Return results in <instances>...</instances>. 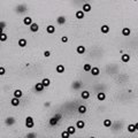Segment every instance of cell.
I'll list each match as a JSON object with an SVG mask.
<instances>
[{
  "label": "cell",
  "instance_id": "6da1fadb",
  "mask_svg": "<svg viewBox=\"0 0 138 138\" xmlns=\"http://www.w3.org/2000/svg\"><path fill=\"white\" fill-rule=\"evenodd\" d=\"M26 127L28 129H32L35 127V121H33V118L31 115H28L26 118Z\"/></svg>",
  "mask_w": 138,
  "mask_h": 138
},
{
  "label": "cell",
  "instance_id": "7a4b0ae2",
  "mask_svg": "<svg viewBox=\"0 0 138 138\" xmlns=\"http://www.w3.org/2000/svg\"><path fill=\"white\" fill-rule=\"evenodd\" d=\"M29 29H30V31L31 32H38V30H39V26H38V23H31L30 26H29Z\"/></svg>",
  "mask_w": 138,
  "mask_h": 138
},
{
  "label": "cell",
  "instance_id": "3957f363",
  "mask_svg": "<svg viewBox=\"0 0 138 138\" xmlns=\"http://www.w3.org/2000/svg\"><path fill=\"white\" fill-rule=\"evenodd\" d=\"M82 10H83L85 14L86 13H90V12L92 10V6L90 5V4H87V2H86V4H84V5L82 6Z\"/></svg>",
  "mask_w": 138,
  "mask_h": 138
},
{
  "label": "cell",
  "instance_id": "277c9868",
  "mask_svg": "<svg viewBox=\"0 0 138 138\" xmlns=\"http://www.w3.org/2000/svg\"><path fill=\"white\" fill-rule=\"evenodd\" d=\"M66 21H67V19H66V16H58L56 17V23L59 24V26H63L65 23H66Z\"/></svg>",
  "mask_w": 138,
  "mask_h": 138
},
{
  "label": "cell",
  "instance_id": "5b68a950",
  "mask_svg": "<svg viewBox=\"0 0 138 138\" xmlns=\"http://www.w3.org/2000/svg\"><path fill=\"white\" fill-rule=\"evenodd\" d=\"M100 32L102 33V35H107V33L109 32V26H107V24H102V26H100Z\"/></svg>",
  "mask_w": 138,
  "mask_h": 138
},
{
  "label": "cell",
  "instance_id": "8992f818",
  "mask_svg": "<svg viewBox=\"0 0 138 138\" xmlns=\"http://www.w3.org/2000/svg\"><path fill=\"white\" fill-rule=\"evenodd\" d=\"M44 89H45V86L41 84V82H39V83H36V84H35V90H36L37 92L44 91Z\"/></svg>",
  "mask_w": 138,
  "mask_h": 138
},
{
  "label": "cell",
  "instance_id": "52a82bcc",
  "mask_svg": "<svg viewBox=\"0 0 138 138\" xmlns=\"http://www.w3.org/2000/svg\"><path fill=\"white\" fill-rule=\"evenodd\" d=\"M81 98L84 99V100H87V99L90 98V92L87 91V90H83V91L81 92Z\"/></svg>",
  "mask_w": 138,
  "mask_h": 138
},
{
  "label": "cell",
  "instance_id": "ba28073f",
  "mask_svg": "<svg viewBox=\"0 0 138 138\" xmlns=\"http://www.w3.org/2000/svg\"><path fill=\"white\" fill-rule=\"evenodd\" d=\"M75 16H76L77 20H83V19L85 17V13H84L83 10H77L76 14H75Z\"/></svg>",
  "mask_w": 138,
  "mask_h": 138
},
{
  "label": "cell",
  "instance_id": "9c48e42d",
  "mask_svg": "<svg viewBox=\"0 0 138 138\" xmlns=\"http://www.w3.org/2000/svg\"><path fill=\"white\" fill-rule=\"evenodd\" d=\"M46 32L50 33V35H53V33L55 32V26H52V24H48V26H46Z\"/></svg>",
  "mask_w": 138,
  "mask_h": 138
},
{
  "label": "cell",
  "instance_id": "30bf717a",
  "mask_svg": "<svg viewBox=\"0 0 138 138\" xmlns=\"http://www.w3.org/2000/svg\"><path fill=\"white\" fill-rule=\"evenodd\" d=\"M90 72H91L92 76H98L99 74H100V69H99L98 67H92Z\"/></svg>",
  "mask_w": 138,
  "mask_h": 138
},
{
  "label": "cell",
  "instance_id": "8fae6325",
  "mask_svg": "<svg viewBox=\"0 0 138 138\" xmlns=\"http://www.w3.org/2000/svg\"><path fill=\"white\" fill-rule=\"evenodd\" d=\"M10 104H12V106H14V107H17V106L20 105V98L13 97V98L10 99Z\"/></svg>",
  "mask_w": 138,
  "mask_h": 138
},
{
  "label": "cell",
  "instance_id": "7c38bea8",
  "mask_svg": "<svg viewBox=\"0 0 138 138\" xmlns=\"http://www.w3.org/2000/svg\"><path fill=\"white\" fill-rule=\"evenodd\" d=\"M86 51L85 46L84 45H78L77 46V48H76V52H77V54H84Z\"/></svg>",
  "mask_w": 138,
  "mask_h": 138
},
{
  "label": "cell",
  "instance_id": "4fadbf2b",
  "mask_svg": "<svg viewBox=\"0 0 138 138\" xmlns=\"http://www.w3.org/2000/svg\"><path fill=\"white\" fill-rule=\"evenodd\" d=\"M121 60H122V62H129L130 61V55L128 54V53H122V56H121Z\"/></svg>",
  "mask_w": 138,
  "mask_h": 138
},
{
  "label": "cell",
  "instance_id": "5bb4252c",
  "mask_svg": "<svg viewBox=\"0 0 138 138\" xmlns=\"http://www.w3.org/2000/svg\"><path fill=\"white\" fill-rule=\"evenodd\" d=\"M31 23H32V19H31L30 16H26V17H23V24H24V26H29Z\"/></svg>",
  "mask_w": 138,
  "mask_h": 138
},
{
  "label": "cell",
  "instance_id": "9a60e30c",
  "mask_svg": "<svg viewBox=\"0 0 138 138\" xmlns=\"http://www.w3.org/2000/svg\"><path fill=\"white\" fill-rule=\"evenodd\" d=\"M97 100H99V101H104V100H106L105 92H99V93H97Z\"/></svg>",
  "mask_w": 138,
  "mask_h": 138
},
{
  "label": "cell",
  "instance_id": "2e32d148",
  "mask_svg": "<svg viewBox=\"0 0 138 138\" xmlns=\"http://www.w3.org/2000/svg\"><path fill=\"white\" fill-rule=\"evenodd\" d=\"M121 32H122V35H123L124 37H129V36L131 35V30H130V28H123Z\"/></svg>",
  "mask_w": 138,
  "mask_h": 138
},
{
  "label": "cell",
  "instance_id": "e0dca14e",
  "mask_svg": "<svg viewBox=\"0 0 138 138\" xmlns=\"http://www.w3.org/2000/svg\"><path fill=\"white\" fill-rule=\"evenodd\" d=\"M76 128H77V129H84V128H85V122H84L83 120H78V121L76 122Z\"/></svg>",
  "mask_w": 138,
  "mask_h": 138
},
{
  "label": "cell",
  "instance_id": "ac0fdd59",
  "mask_svg": "<svg viewBox=\"0 0 138 138\" xmlns=\"http://www.w3.org/2000/svg\"><path fill=\"white\" fill-rule=\"evenodd\" d=\"M15 123V118H13V116H9V118H7L6 120H5V124L7 125H12Z\"/></svg>",
  "mask_w": 138,
  "mask_h": 138
},
{
  "label": "cell",
  "instance_id": "d6986e66",
  "mask_svg": "<svg viewBox=\"0 0 138 138\" xmlns=\"http://www.w3.org/2000/svg\"><path fill=\"white\" fill-rule=\"evenodd\" d=\"M127 131L129 132V133H133V132H136V128H135V124H128L127 127Z\"/></svg>",
  "mask_w": 138,
  "mask_h": 138
},
{
  "label": "cell",
  "instance_id": "ffe728a7",
  "mask_svg": "<svg viewBox=\"0 0 138 138\" xmlns=\"http://www.w3.org/2000/svg\"><path fill=\"white\" fill-rule=\"evenodd\" d=\"M55 70H56V72H59V74H63L65 72V66L63 65H58V66L55 67Z\"/></svg>",
  "mask_w": 138,
  "mask_h": 138
},
{
  "label": "cell",
  "instance_id": "44dd1931",
  "mask_svg": "<svg viewBox=\"0 0 138 138\" xmlns=\"http://www.w3.org/2000/svg\"><path fill=\"white\" fill-rule=\"evenodd\" d=\"M14 97H16V98H22V97H23V92H22V90L16 89V90L14 91Z\"/></svg>",
  "mask_w": 138,
  "mask_h": 138
},
{
  "label": "cell",
  "instance_id": "7402d4cb",
  "mask_svg": "<svg viewBox=\"0 0 138 138\" xmlns=\"http://www.w3.org/2000/svg\"><path fill=\"white\" fill-rule=\"evenodd\" d=\"M86 111H87V108H86L85 105H79L78 106V113L79 114H85Z\"/></svg>",
  "mask_w": 138,
  "mask_h": 138
},
{
  "label": "cell",
  "instance_id": "603a6c76",
  "mask_svg": "<svg viewBox=\"0 0 138 138\" xmlns=\"http://www.w3.org/2000/svg\"><path fill=\"white\" fill-rule=\"evenodd\" d=\"M17 44H19V46H20V47H26V46L28 45V41H26L24 38H21V39H19Z\"/></svg>",
  "mask_w": 138,
  "mask_h": 138
},
{
  "label": "cell",
  "instance_id": "cb8c5ba5",
  "mask_svg": "<svg viewBox=\"0 0 138 138\" xmlns=\"http://www.w3.org/2000/svg\"><path fill=\"white\" fill-rule=\"evenodd\" d=\"M58 122H59V118H56L55 116H53V118H50V124L52 125V127L56 125V124H58Z\"/></svg>",
  "mask_w": 138,
  "mask_h": 138
},
{
  "label": "cell",
  "instance_id": "d4e9b609",
  "mask_svg": "<svg viewBox=\"0 0 138 138\" xmlns=\"http://www.w3.org/2000/svg\"><path fill=\"white\" fill-rule=\"evenodd\" d=\"M41 84L45 87H48V86L51 85V81H50V78H43L41 79Z\"/></svg>",
  "mask_w": 138,
  "mask_h": 138
},
{
  "label": "cell",
  "instance_id": "484cf974",
  "mask_svg": "<svg viewBox=\"0 0 138 138\" xmlns=\"http://www.w3.org/2000/svg\"><path fill=\"white\" fill-rule=\"evenodd\" d=\"M67 131L69 132L70 135H75V132H76V127H74V125H69V127L67 128Z\"/></svg>",
  "mask_w": 138,
  "mask_h": 138
},
{
  "label": "cell",
  "instance_id": "4316f807",
  "mask_svg": "<svg viewBox=\"0 0 138 138\" xmlns=\"http://www.w3.org/2000/svg\"><path fill=\"white\" fill-rule=\"evenodd\" d=\"M102 124H104V127H105V128H109V127L112 125V121H111L109 118H106Z\"/></svg>",
  "mask_w": 138,
  "mask_h": 138
},
{
  "label": "cell",
  "instance_id": "83f0119b",
  "mask_svg": "<svg viewBox=\"0 0 138 138\" xmlns=\"http://www.w3.org/2000/svg\"><path fill=\"white\" fill-rule=\"evenodd\" d=\"M8 39V36H7V33L4 31V32L0 35V41H6Z\"/></svg>",
  "mask_w": 138,
  "mask_h": 138
},
{
  "label": "cell",
  "instance_id": "f1b7e54d",
  "mask_svg": "<svg viewBox=\"0 0 138 138\" xmlns=\"http://www.w3.org/2000/svg\"><path fill=\"white\" fill-rule=\"evenodd\" d=\"M91 68H92V66L90 65V63H85V65L83 66V70L87 72H90V70H91Z\"/></svg>",
  "mask_w": 138,
  "mask_h": 138
},
{
  "label": "cell",
  "instance_id": "f546056e",
  "mask_svg": "<svg viewBox=\"0 0 138 138\" xmlns=\"http://www.w3.org/2000/svg\"><path fill=\"white\" fill-rule=\"evenodd\" d=\"M70 136H72V135H70L69 132L67 131V130H65V131L61 132V137H62V138H69Z\"/></svg>",
  "mask_w": 138,
  "mask_h": 138
},
{
  "label": "cell",
  "instance_id": "4dcf8cb0",
  "mask_svg": "<svg viewBox=\"0 0 138 138\" xmlns=\"http://www.w3.org/2000/svg\"><path fill=\"white\" fill-rule=\"evenodd\" d=\"M60 41H61V43H63V44H66V43L69 41V38H68L67 36H62V37L60 38Z\"/></svg>",
  "mask_w": 138,
  "mask_h": 138
},
{
  "label": "cell",
  "instance_id": "1f68e13d",
  "mask_svg": "<svg viewBox=\"0 0 138 138\" xmlns=\"http://www.w3.org/2000/svg\"><path fill=\"white\" fill-rule=\"evenodd\" d=\"M6 74V69L4 68V67H0V76L1 75H5Z\"/></svg>",
  "mask_w": 138,
  "mask_h": 138
},
{
  "label": "cell",
  "instance_id": "d6a6232c",
  "mask_svg": "<svg viewBox=\"0 0 138 138\" xmlns=\"http://www.w3.org/2000/svg\"><path fill=\"white\" fill-rule=\"evenodd\" d=\"M44 56L45 58H50L51 56V51H45L44 52Z\"/></svg>",
  "mask_w": 138,
  "mask_h": 138
},
{
  "label": "cell",
  "instance_id": "836d02e7",
  "mask_svg": "<svg viewBox=\"0 0 138 138\" xmlns=\"http://www.w3.org/2000/svg\"><path fill=\"white\" fill-rule=\"evenodd\" d=\"M0 28L5 29V28H6V23H5V22H0Z\"/></svg>",
  "mask_w": 138,
  "mask_h": 138
},
{
  "label": "cell",
  "instance_id": "e575fe53",
  "mask_svg": "<svg viewBox=\"0 0 138 138\" xmlns=\"http://www.w3.org/2000/svg\"><path fill=\"white\" fill-rule=\"evenodd\" d=\"M55 118H59V120H61V118H62V116H61L60 114H56V115H55Z\"/></svg>",
  "mask_w": 138,
  "mask_h": 138
},
{
  "label": "cell",
  "instance_id": "d590c367",
  "mask_svg": "<svg viewBox=\"0 0 138 138\" xmlns=\"http://www.w3.org/2000/svg\"><path fill=\"white\" fill-rule=\"evenodd\" d=\"M26 137H36V135H26Z\"/></svg>",
  "mask_w": 138,
  "mask_h": 138
},
{
  "label": "cell",
  "instance_id": "8d00e7d4",
  "mask_svg": "<svg viewBox=\"0 0 138 138\" xmlns=\"http://www.w3.org/2000/svg\"><path fill=\"white\" fill-rule=\"evenodd\" d=\"M135 128H136V130L138 131V122H137V123H135Z\"/></svg>",
  "mask_w": 138,
  "mask_h": 138
},
{
  "label": "cell",
  "instance_id": "74e56055",
  "mask_svg": "<svg viewBox=\"0 0 138 138\" xmlns=\"http://www.w3.org/2000/svg\"><path fill=\"white\" fill-rule=\"evenodd\" d=\"M4 31H5V29H2V28H0V35H1V33L4 32Z\"/></svg>",
  "mask_w": 138,
  "mask_h": 138
},
{
  "label": "cell",
  "instance_id": "f35d334b",
  "mask_svg": "<svg viewBox=\"0 0 138 138\" xmlns=\"http://www.w3.org/2000/svg\"><path fill=\"white\" fill-rule=\"evenodd\" d=\"M133 1H138V0H133Z\"/></svg>",
  "mask_w": 138,
  "mask_h": 138
},
{
  "label": "cell",
  "instance_id": "ab89813d",
  "mask_svg": "<svg viewBox=\"0 0 138 138\" xmlns=\"http://www.w3.org/2000/svg\"><path fill=\"white\" fill-rule=\"evenodd\" d=\"M137 2H138V1H137Z\"/></svg>",
  "mask_w": 138,
  "mask_h": 138
}]
</instances>
